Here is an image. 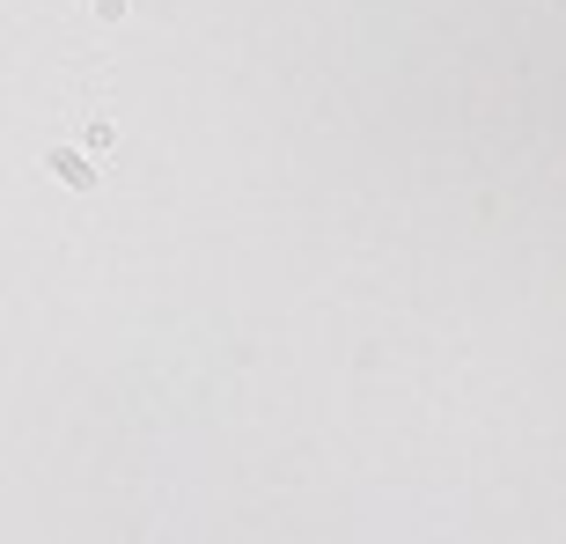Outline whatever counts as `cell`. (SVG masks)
<instances>
[{"mask_svg":"<svg viewBox=\"0 0 566 544\" xmlns=\"http://www.w3.org/2000/svg\"><path fill=\"white\" fill-rule=\"evenodd\" d=\"M52 169H60V185H96V169H88L74 147H60V155H52Z\"/></svg>","mask_w":566,"mask_h":544,"instance_id":"6da1fadb","label":"cell"}]
</instances>
